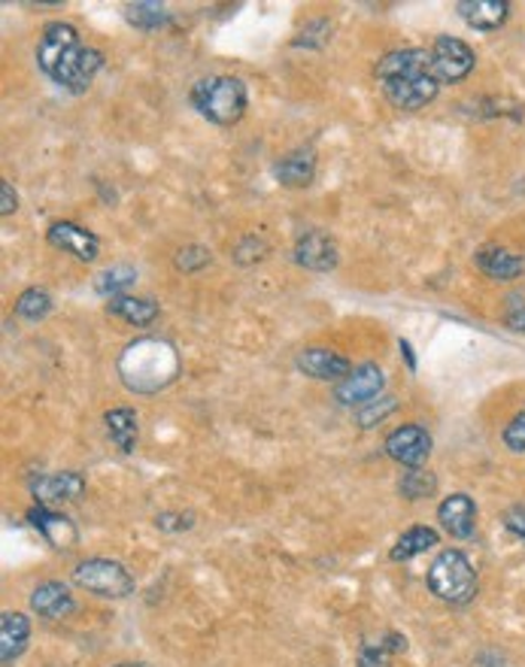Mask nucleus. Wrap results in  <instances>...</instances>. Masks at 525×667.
<instances>
[{"instance_id": "obj_1", "label": "nucleus", "mask_w": 525, "mask_h": 667, "mask_svg": "<svg viewBox=\"0 0 525 667\" xmlns=\"http://www.w3.org/2000/svg\"><path fill=\"white\" fill-rule=\"evenodd\" d=\"M36 64L59 88L71 95H85L104 67V55L97 49L83 46L73 24L49 22L36 43Z\"/></svg>"}, {"instance_id": "obj_2", "label": "nucleus", "mask_w": 525, "mask_h": 667, "mask_svg": "<svg viewBox=\"0 0 525 667\" xmlns=\"http://www.w3.org/2000/svg\"><path fill=\"white\" fill-rule=\"evenodd\" d=\"M374 76H377L386 100L395 109H405V113L429 107L441 92L431 49H395L377 61Z\"/></svg>"}, {"instance_id": "obj_3", "label": "nucleus", "mask_w": 525, "mask_h": 667, "mask_svg": "<svg viewBox=\"0 0 525 667\" xmlns=\"http://www.w3.org/2000/svg\"><path fill=\"white\" fill-rule=\"evenodd\" d=\"M177 346L158 337H140L134 343L125 346L119 358V377L122 382L137 394H156L168 389L170 382L179 377Z\"/></svg>"}, {"instance_id": "obj_4", "label": "nucleus", "mask_w": 525, "mask_h": 667, "mask_svg": "<svg viewBox=\"0 0 525 667\" xmlns=\"http://www.w3.org/2000/svg\"><path fill=\"white\" fill-rule=\"evenodd\" d=\"M189 100L203 119L225 128L243 119V113L250 107V92L238 76H207L201 83H195Z\"/></svg>"}, {"instance_id": "obj_5", "label": "nucleus", "mask_w": 525, "mask_h": 667, "mask_svg": "<svg viewBox=\"0 0 525 667\" xmlns=\"http://www.w3.org/2000/svg\"><path fill=\"white\" fill-rule=\"evenodd\" d=\"M431 595L441 597L447 604L465 607L477 597V571L459 549H443L429 568Z\"/></svg>"}, {"instance_id": "obj_6", "label": "nucleus", "mask_w": 525, "mask_h": 667, "mask_svg": "<svg viewBox=\"0 0 525 667\" xmlns=\"http://www.w3.org/2000/svg\"><path fill=\"white\" fill-rule=\"evenodd\" d=\"M73 583L101 597H128L134 595V576L125 564L109 559H88L73 571Z\"/></svg>"}, {"instance_id": "obj_7", "label": "nucleus", "mask_w": 525, "mask_h": 667, "mask_svg": "<svg viewBox=\"0 0 525 667\" xmlns=\"http://www.w3.org/2000/svg\"><path fill=\"white\" fill-rule=\"evenodd\" d=\"M431 61H434V73L441 83H462L468 73L474 71L477 55L459 36H438L431 46Z\"/></svg>"}, {"instance_id": "obj_8", "label": "nucleus", "mask_w": 525, "mask_h": 667, "mask_svg": "<svg viewBox=\"0 0 525 667\" xmlns=\"http://www.w3.org/2000/svg\"><path fill=\"white\" fill-rule=\"evenodd\" d=\"M386 455L405 467H422L431 455V434L422 425H401L386 437Z\"/></svg>"}, {"instance_id": "obj_9", "label": "nucleus", "mask_w": 525, "mask_h": 667, "mask_svg": "<svg viewBox=\"0 0 525 667\" xmlns=\"http://www.w3.org/2000/svg\"><path fill=\"white\" fill-rule=\"evenodd\" d=\"M295 264L304 267V271H313V274H328L335 271L337 262H340V252H337V243L332 234L325 231H304L295 243Z\"/></svg>"}, {"instance_id": "obj_10", "label": "nucleus", "mask_w": 525, "mask_h": 667, "mask_svg": "<svg viewBox=\"0 0 525 667\" xmlns=\"http://www.w3.org/2000/svg\"><path fill=\"white\" fill-rule=\"evenodd\" d=\"M386 385V377L377 364H361V368L349 370V377L337 382L335 398L344 406H365L377 401Z\"/></svg>"}, {"instance_id": "obj_11", "label": "nucleus", "mask_w": 525, "mask_h": 667, "mask_svg": "<svg viewBox=\"0 0 525 667\" xmlns=\"http://www.w3.org/2000/svg\"><path fill=\"white\" fill-rule=\"evenodd\" d=\"M31 495L36 507H55L67 500H80L85 495V479L76 470H61V474H40L31 479Z\"/></svg>"}, {"instance_id": "obj_12", "label": "nucleus", "mask_w": 525, "mask_h": 667, "mask_svg": "<svg viewBox=\"0 0 525 667\" xmlns=\"http://www.w3.org/2000/svg\"><path fill=\"white\" fill-rule=\"evenodd\" d=\"M46 240L55 250L67 252L76 262H95L101 255V240L88 231V227L76 225V222H55L46 231Z\"/></svg>"}, {"instance_id": "obj_13", "label": "nucleus", "mask_w": 525, "mask_h": 667, "mask_svg": "<svg viewBox=\"0 0 525 667\" xmlns=\"http://www.w3.org/2000/svg\"><path fill=\"white\" fill-rule=\"evenodd\" d=\"M295 364H298L301 373H307V377H313V380H328V382L344 380V377H349V370H353L347 356H340V352H335V349H323V346L304 349Z\"/></svg>"}, {"instance_id": "obj_14", "label": "nucleus", "mask_w": 525, "mask_h": 667, "mask_svg": "<svg viewBox=\"0 0 525 667\" xmlns=\"http://www.w3.org/2000/svg\"><path fill=\"white\" fill-rule=\"evenodd\" d=\"M438 519H441L443 528L450 531V537L465 540V537L474 534V528H477V504L468 498V495H462V491H455V495L441 500Z\"/></svg>"}, {"instance_id": "obj_15", "label": "nucleus", "mask_w": 525, "mask_h": 667, "mask_svg": "<svg viewBox=\"0 0 525 667\" xmlns=\"http://www.w3.org/2000/svg\"><path fill=\"white\" fill-rule=\"evenodd\" d=\"M455 10L462 15V22L474 31H498L511 15V3L507 0H462V3H455Z\"/></svg>"}, {"instance_id": "obj_16", "label": "nucleus", "mask_w": 525, "mask_h": 667, "mask_svg": "<svg viewBox=\"0 0 525 667\" xmlns=\"http://www.w3.org/2000/svg\"><path fill=\"white\" fill-rule=\"evenodd\" d=\"M28 519H31V525H34L36 531L46 537L55 549H71L73 543L80 540L76 525H73L64 512H55L52 507H34V510L28 512Z\"/></svg>"}, {"instance_id": "obj_17", "label": "nucleus", "mask_w": 525, "mask_h": 667, "mask_svg": "<svg viewBox=\"0 0 525 667\" xmlns=\"http://www.w3.org/2000/svg\"><path fill=\"white\" fill-rule=\"evenodd\" d=\"M274 177L286 189H307L316 177V152L313 149H295L274 165Z\"/></svg>"}, {"instance_id": "obj_18", "label": "nucleus", "mask_w": 525, "mask_h": 667, "mask_svg": "<svg viewBox=\"0 0 525 667\" xmlns=\"http://www.w3.org/2000/svg\"><path fill=\"white\" fill-rule=\"evenodd\" d=\"M31 640V620L24 613H3L0 620V661L10 667L15 658L22 656Z\"/></svg>"}, {"instance_id": "obj_19", "label": "nucleus", "mask_w": 525, "mask_h": 667, "mask_svg": "<svg viewBox=\"0 0 525 667\" xmlns=\"http://www.w3.org/2000/svg\"><path fill=\"white\" fill-rule=\"evenodd\" d=\"M474 262L483 274L490 279H498V283H511L516 276L525 274V258L516 255V252H507L502 246H486L474 255Z\"/></svg>"}, {"instance_id": "obj_20", "label": "nucleus", "mask_w": 525, "mask_h": 667, "mask_svg": "<svg viewBox=\"0 0 525 667\" xmlns=\"http://www.w3.org/2000/svg\"><path fill=\"white\" fill-rule=\"evenodd\" d=\"M73 595L64 583H43L31 592V610L43 620H64L73 613Z\"/></svg>"}, {"instance_id": "obj_21", "label": "nucleus", "mask_w": 525, "mask_h": 667, "mask_svg": "<svg viewBox=\"0 0 525 667\" xmlns=\"http://www.w3.org/2000/svg\"><path fill=\"white\" fill-rule=\"evenodd\" d=\"M104 425H107L109 441L119 446V453L132 455L137 449V434H140V425H137V413L132 406H119V410H109L104 416Z\"/></svg>"}, {"instance_id": "obj_22", "label": "nucleus", "mask_w": 525, "mask_h": 667, "mask_svg": "<svg viewBox=\"0 0 525 667\" xmlns=\"http://www.w3.org/2000/svg\"><path fill=\"white\" fill-rule=\"evenodd\" d=\"M407 649V637L405 634H382L380 640L374 644H365L358 649V661L356 667H389L395 656H401Z\"/></svg>"}, {"instance_id": "obj_23", "label": "nucleus", "mask_w": 525, "mask_h": 667, "mask_svg": "<svg viewBox=\"0 0 525 667\" xmlns=\"http://www.w3.org/2000/svg\"><path fill=\"white\" fill-rule=\"evenodd\" d=\"M107 310L113 316H119L122 322L137 325V328H146L158 319V304L153 298H132V295H122V298H113L107 304Z\"/></svg>"}, {"instance_id": "obj_24", "label": "nucleus", "mask_w": 525, "mask_h": 667, "mask_svg": "<svg viewBox=\"0 0 525 667\" xmlns=\"http://www.w3.org/2000/svg\"><path fill=\"white\" fill-rule=\"evenodd\" d=\"M438 531L429 528V525H413V528H407L405 534L398 537V543L392 547V561H410L422 555V552H429V549L438 547Z\"/></svg>"}, {"instance_id": "obj_25", "label": "nucleus", "mask_w": 525, "mask_h": 667, "mask_svg": "<svg viewBox=\"0 0 525 667\" xmlns=\"http://www.w3.org/2000/svg\"><path fill=\"white\" fill-rule=\"evenodd\" d=\"M125 22L134 24L137 31H158L170 22V12L165 3H153V0H140V3H128L125 7Z\"/></svg>"}, {"instance_id": "obj_26", "label": "nucleus", "mask_w": 525, "mask_h": 667, "mask_svg": "<svg viewBox=\"0 0 525 667\" xmlns=\"http://www.w3.org/2000/svg\"><path fill=\"white\" fill-rule=\"evenodd\" d=\"M137 283V271H134L132 264H116V267H107L104 274L95 279L97 295H104V298H122L128 288Z\"/></svg>"}, {"instance_id": "obj_27", "label": "nucleus", "mask_w": 525, "mask_h": 667, "mask_svg": "<svg viewBox=\"0 0 525 667\" xmlns=\"http://www.w3.org/2000/svg\"><path fill=\"white\" fill-rule=\"evenodd\" d=\"M15 313L22 316L24 322H43L52 313V295L46 288H24L22 295L15 298Z\"/></svg>"}, {"instance_id": "obj_28", "label": "nucleus", "mask_w": 525, "mask_h": 667, "mask_svg": "<svg viewBox=\"0 0 525 667\" xmlns=\"http://www.w3.org/2000/svg\"><path fill=\"white\" fill-rule=\"evenodd\" d=\"M401 495L410 500L419 498H431L434 491H438V477L429 474V470H422V467H410L405 477H401Z\"/></svg>"}, {"instance_id": "obj_29", "label": "nucleus", "mask_w": 525, "mask_h": 667, "mask_svg": "<svg viewBox=\"0 0 525 667\" xmlns=\"http://www.w3.org/2000/svg\"><path fill=\"white\" fill-rule=\"evenodd\" d=\"M328 40H332V22H328V19H316V22L304 24V31L295 36V46L323 49Z\"/></svg>"}, {"instance_id": "obj_30", "label": "nucleus", "mask_w": 525, "mask_h": 667, "mask_svg": "<svg viewBox=\"0 0 525 667\" xmlns=\"http://www.w3.org/2000/svg\"><path fill=\"white\" fill-rule=\"evenodd\" d=\"M395 398H377V401H370V404L358 406V425L361 428H374V425H380L382 419L395 413Z\"/></svg>"}, {"instance_id": "obj_31", "label": "nucleus", "mask_w": 525, "mask_h": 667, "mask_svg": "<svg viewBox=\"0 0 525 667\" xmlns=\"http://www.w3.org/2000/svg\"><path fill=\"white\" fill-rule=\"evenodd\" d=\"M210 262H213V255H210L207 246H186V250H179L177 258H174L177 271H182V274H198V271L207 267Z\"/></svg>"}, {"instance_id": "obj_32", "label": "nucleus", "mask_w": 525, "mask_h": 667, "mask_svg": "<svg viewBox=\"0 0 525 667\" xmlns=\"http://www.w3.org/2000/svg\"><path fill=\"white\" fill-rule=\"evenodd\" d=\"M264 255H267V243H264L262 237H255V234H250V237H243L238 243V250H234V262L238 264H255L262 262Z\"/></svg>"}, {"instance_id": "obj_33", "label": "nucleus", "mask_w": 525, "mask_h": 667, "mask_svg": "<svg viewBox=\"0 0 525 667\" xmlns=\"http://www.w3.org/2000/svg\"><path fill=\"white\" fill-rule=\"evenodd\" d=\"M191 525H195V516H191V512H161V516H156V528L170 531V534L189 531Z\"/></svg>"}, {"instance_id": "obj_34", "label": "nucleus", "mask_w": 525, "mask_h": 667, "mask_svg": "<svg viewBox=\"0 0 525 667\" xmlns=\"http://www.w3.org/2000/svg\"><path fill=\"white\" fill-rule=\"evenodd\" d=\"M504 443H507V449H514V453H525V413H519V416L504 428Z\"/></svg>"}, {"instance_id": "obj_35", "label": "nucleus", "mask_w": 525, "mask_h": 667, "mask_svg": "<svg viewBox=\"0 0 525 667\" xmlns=\"http://www.w3.org/2000/svg\"><path fill=\"white\" fill-rule=\"evenodd\" d=\"M504 528L525 543V507H511L504 512Z\"/></svg>"}, {"instance_id": "obj_36", "label": "nucleus", "mask_w": 525, "mask_h": 667, "mask_svg": "<svg viewBox=\"0 0 525 667\" xmlns=\"http://www.w3.org/2000/svg\"><path fill=\"white\" fill-rule=\"evenodd\" d=\"M19 210V194L12 189V182H3L0 186V215H10Z\"/></svg>"}, {"instance_id": "obj_37", "label": "nucleus", "mask_w": 525, "mask_h": 667, "mask_svg": "<svg viewBox=\"0 0 525 667\" xmlns=\"http://www.w3.org/2000/svg\"><path fill=\"white\" fill-rule=\"evenodd\" d=\"M504 322H507V328H514V331L525 334V304L523 307H514V310L504 316Z\"/></svg>"}, {"instance_id": "obj_38", "label": "nucleus", "mask_w": 525, "mask_h": 667, "mask_svg": "<svg viewBox=\"0 0 525 667\" xmlns=\"http://www.w3.org/2000/svg\"><path fill=\"white\" fill-rule=\"evenodd\" d=\"M401 352H405V358H407V368L410 370H417V356H413V346H410V340H401Z\"/></svg>"}, {"instance_id": "obj_39", "label": "nucleus", "mask_w": 525, "mask_h": 667, "mask_svg": "<svg viewBox=\"0 0 525 667\" xmlns=\"http://www.w3.org/2000/svg\"><path fill=\"white\" fill-rule=\"evenodd\" d=\"M116 667H149V665H144V661H128V665H116Z\"/></svg>"}]
</instances>
